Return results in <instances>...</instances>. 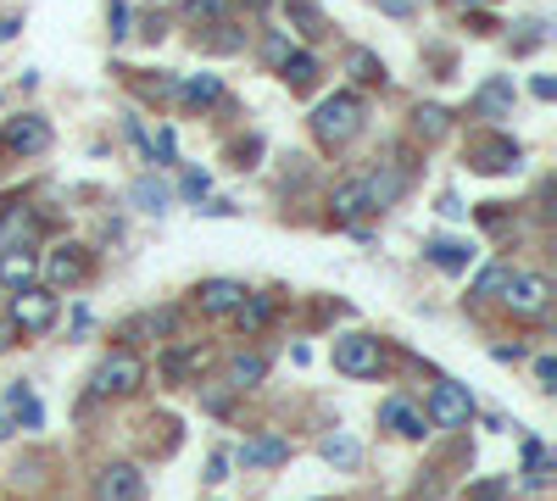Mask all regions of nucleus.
<instances>
[{
    "label": "nucleus",
    "instance_id": "nucleus-1",
    "mask_svg": "<svg viewBox=\"0 0 557 501\" xmlns=\"http://www.w3.org/2000/svg\"><path fill=\"white\" fill-rule=\"evenodd\" d=\"M146 379H151V362L134 346H117L96 362V374H89V401H128V396L146 390Z\"/></svg>",
    "mask_w": 557,
    "mask_h": 501
},
{
    "label": "nucleus",
    "instance_id": "nucleus-2",
    "mask_svg": "<svg viewBox=\"0 0 557 501\" xmlns=\"http://www.w3.org/2000/svg\"><path fill=\"white\" fill-rule=\"evenodd\" d=\"M362 134V96H351V89H335V96H323L312 107V140L323 151H341L351 146Z\"/></svg>",
    "mask_w": 557,
    "mask_h": 501
},
{
    "label": "nucleus",
    "instance_id": "nucleus-3",
    "mask_svg": "<svg viewBox=\"0 0 557 501\" xmlns=\"http://www.w3.org/2000/svg\"><path fill=\"white\" fill-rule=\"evenodd\" d=\"M496 301L507 306V317H519V324H546L552 279H546V273H530V267H513V273H507V285L496 290Z\"/></svg>",
    "mask_w": 557,
    "mask_h": 501
},
{
    "label": "nucleus",
    "instance_id": "nucleus-4",
    "mask_svg": "<svg viewBox=\"0 0 557 501\" xmlns=\"http://www.w3.org/2000/svg\"><path fill=\"white\" fill-rule=\"evenodd\" d=\"M7 324H17V335H51L57 317H62V296L45 290V285H28V290H12L7 306H0Z\"/></svg>",
    "mask_w": 557,
    "mask_h": 501
},
{
    "label": "nucleus",
    "instance_id": "nucleus-5",
    "mask_svg": "<svg viewBox=\"0 0 557 501\" xmlns=\"http://www.w3.org/2000/svg\"><path fill=\"white\" fill-rule=\"evenodd\" d=\"M330 356H335V368H341L346 379H380V374H385V340H380V335H368V329H346V335H335Z\"/></svg>",
    "mask_w": 557,
    "mask_h": 501
},
{
    "label": "nucleus",
    "instance_id": "nucleus-6",
    "mask_svg": "<svg viewBox=\"0 0 557 501\" xmlns=\"http://www.w3.org/2000/svg\"><path fill=\"white\" fill-rule=\"evenodd\" d=\"M89 273H96V256H89V246H57L51 256H39L45 290H78V285H89Z\"/></svg>",
    "mask_w": 557,
    "mask_h": 501
},
{
    "label": "nucleus",
    "instance_id": "nucleus-7",
    "mask_svg": "<svg viewBox=\"0 0 557 501\" xmlns=\"http://www.w3.org/2000/svg\"><path fill=\"white\" fill-rule=\"evenodd\" d=\"M424 418H430V429H469V424H474V396H469V385L441 379V385L430 390Z\"/></svg>",
    "mask_w": 557,
    "mask_h": 501
},
{
    "label": "nucleus",
    "instance_id": "nucleus-8",
    "mask_svg": "<svg viewBox=\"0 0 557 501\" xmlns=\"http://www.w3.org/2000/svg\"><path fill=\"white\" fill-rule=\"evenodd\" d=\"M519 162H524V151H519L513 134L480 128L474 140H469V167H474V173H513Z\"/></svg>",
    "mask_w": 557,
    "mask_h": 501
},
{
    "label": "nucleus",
    "instance_id": "nucleus-9",
    "mask_svg": "<svg viewBox=\"0 0 557 501\" xmlns=\"http://www.w3.org/2000/svg\"><path fill=\"white\" fill-rule=\"evenodd\" d=\"M0 151H7V156H45V151H51V123H45L39 112L7 117V123H0Z\"/></svg>",
    "mask_w": 557,
    "mask_h": 501
},
{
    "label": "nucleus",
    "instance_id": "nucleus-10",
    "mask_svg": "<svg viewBox=\"0 0 557 501\" xmlns=\"http://www.w3.org/2000/svg\"><path fill=\"white\" fill-rule=\"evenodd\" d=\"M89 501H146V474L134 463H101L89 479Z\"/></svg>",
    "mask_w": 557,
    "mask_h": 501
},
{
    "label": "nucleus",
    "instance_id": "nucleus-11",
    "mask_svg": "<svg viewBox=\"0 0 557 501\" xmlns=\"http://www.w3.org/2000/svg\"><path fill=\"white\" fill-rule=\"evenodd\" d=\"M246 296H251L246 279H201V285L190 290V301H196L201 317H235Z\"/></svg>",
    "mask_w": 557,
    "mask_h": 501
},
{
    "label": "nucleus",
    "instance_id": "nucleus-12",
    "mask_svg": "<svg viewBox=\"0 0 557 501\" xmlns=\"http://www.w3.org/2000/svg\"><path fill=\"white\" fill-rule=\"evenodd\" d=\"M39 285V251L34 246H0V290H28Z\"/></svg>",
    "mask_w": 557,
    "mask_h": 501
},
{
    "label": "nucleus",
    "instance_id": "nucleus-13",
    "mask_svg": "<svg viewBox=\"0 0 557 501\" xmlns=\"http://www.w3.org/2000/svg\"><path fill=\"white\" fill-rule=\"evenodd\" d=\"M380 424H385L391 435H401V440H424V435H430V418L418 413L407 396H385V401H380Z\"/></svg>",
    "mask_w": 557,
    "mask_h": 501
},
{
    "label": "nucleus",
    "instance_id": "nucleus-14",
    "mask_svg": "<svg viewBox=\"0 0 557 501\" xmlns=\"http://www.w3.org/2000/svg\"><path fill=\"white\" fill-rule=\"evenodd\" d=\"M330 212H335V223H357L368 212H380L374 206V190H368V178H341L335 196H330Z\"/></svg>",
    "mask_w": 557,
    "mask_h": 501
},
{
    "label": "nucleus",
    "instance_id": "nucleus-15",
    "mask_svg": "<svg viewBox=\"0 0 557 501\" xmlns=\"http://www.w3.org/2000/svg\"><path fill=\"white\" fill-rule=\"evenodd\" d=\"M173 96L190 107V112H207V107H223V78L218 73H190L184 84H173Z\"/></svg>",
    "mask_w": 557,
    "mask_h": 501
},
{
    "label": "nucleus",
    "instance_id": "nucleus-16",
    "mask_svg": "<svg viewBox=\"0 0 557 501\" xmlns=\"http://www.w3.org/2000/svg\"><path fill=\"white\" fill-rule=\"evenodd\" d=\"M262 379H268V356H262V351H240V356H228V368H223V385L235 390V396L257 390Z\"/></svg>",
    "mask_w": 557,
    "mask_h": 501
},
{
    "label": "nucleus",
    "instance_id": "nucleus-17",
    "mask_svg": "<svg viewBox=\"0 0 557 501\" xmlns=\"http://www.w3.org/2000/svg\"><path fill=\"white\" fill-rule=\"evenodd\" d=\"M235 458H240V468H278L290 458V440L285 435H257V440H246L235 451Z\"/></svg>",
    "mask_w": 557,
    "mask_h": 501
},
{
    "label": "nucleus",
    "instance_id": "nucleus-18",
    "mask_svg": "<svg viewBox=\"0 0 557 501\" xmlns=\"http://www.w3.org/2000/svg\"><path fill=\"white\" fill-rule=\"evenodd\" d=\"M7 418H12V429H39L45 424V406H39V396H34V385H12L7 390Z\"/></svg>",
    "mask_w": 557,
    "mask_h": 501
},
{
    "label": "nucleus",
    "instance_id": "nucleus-19",
    "mask_svg": "<svg viewBox=\"0 0 557 501\" xmlns=\"http://www.w3.org/2000/svg\"><path fill=\"white\" fill-rule=\"evenodd\" d=\"M273 312H278V301H273V296H257V290H251V296L240 301V312H235V324H240V335H246V340H257V335H262V329L273 324Z\"/></svg>",
    "mask_w": 557,
    "mask_h": 501
},
{
    "label": "nucleus",
    "instance_id": "nucleus-20",
    "mask_svg": "<svg viewBox=\"0 0 557 501\" xmlns=\"http://www.w3.org/2000/svg\"><path fill=\"white\" fill-rule=\"evenodd\" d=\"M290 23H296V34L307 39V45H318V39H330V17H323V7H312V0H290Z\"/></svg>",
    "mask_w": 557,
    "mask_h": 501
},
{
    "label": "nucleus",
    "instance_id": "nucleus-21",
    "mask_svg": "<svg viewBox=\"0 0 557 501\" xmlns=\"http://www.w3.org/2000/svg\"><path fill=\"white\" fill-rule=\"evenodd\" d=\"M424 256H430L435 267H446V273H462V267L474 262V246H462V240H430Z\"/></svg>",
    "mask_w": 557,
    "mask_h": 501
},
{
    "label": "nucleus",
    "instance_id": "nucleus-22",
    "mask_svg": "<svg viewBox=\"0 0 557 501\" xmlns=\"http://www.w3.org/2000/svg\"><path fill=\"white\" fill-rule=\"evenodd\" d=\"M273 73H278V78H285L290 89H307V84L318 78V57H312V51H290V57H285V62H278Z\"/></svg>",
    "mask_w": 557,
    "mask_h": 501
},
{
    "label": "nucleus",
    "instance_id": "nucleus-23",
    "mask_svg": "<svg viewBox=\"0 0 557 501\" xmlns=\"http://www.w3.org/2000/svg\"><path fill=\"white\" fill-rule=\"evenodd\" d=\"M228 12H235V0H184V17L212 28V23H228Z\"/></svg>",
    "mask_w": 557,
    "mask_h": 501
},
{
    "label": "nucleus",
    "instance_id": "nucleus-24",
    "mask_svg": "<svg viewBox=\"0 0 557 501\" xmlns=\"http://www.w3.org/2000/svg\"><path fill=\"white\" fill-rule=\"evenodd\" d=\"M507 273H513V267H507V262H491V267L480 273V279L469 285V301H496V290L507 285Z\"/></svg>",
    "mask_w": 557,
    "mask_h": 501
},
{
    "label": "nucleus",
    "instance_id": "nucleus-25",
    "mask_svg": "<svg viewBox=\"0 0 557 501\" xmlns=\"http://www.w3.org/2000/svg\"><path fill=\"white\" fill-rule=\"evenodd\" d=\"M128 196H134V206H139V212H157V217H162V212H168V201H173V196L157 185V178H139V185H134Z\"/></svg>",
    "mask_w": 557,
    "mask_h": 501
},
{
    "label": "nucleus",
    "instance_id": "nucleus-26",
    "mask_svg": "<svg viewBox=\"0 0 557 501\" xmlns=\"http://www.w3.org/2000/svg\"><path fill=\"white\" fill-rule=\"evenodd\" d=\"M412 128L424 134V140H441V134L451 128V112H446V107H418V112H412Z\"/></svg>",
    "mask_w": 557,
    "mask_h": 501
},
{
    "label": "nucleus",
    "instance_id": "nucleus-27",
    "mask_svg": "<svg viewBox=\"0 0 557 501\" xmlns=\"http://www.w3.org/2000/svg\"><path fill=\"white\" fill-rule=\"evenodd\" d=\"M323 463H335V468H357V463H362V451H357V440L330 435V440H323Z\"/></svg>",
    "mask_w": 557,
    "mask_h": 501
},
{
    "label": "nucleus",
    "instance_id": "nucleus-28",
    "mask_svg": "<svg viewBox=\"0 0 557 501\" xmlns=\"http://www.w3.org/2000/svg\"><path fill=\"white\" fill-rule=\"evenodd\" d=\"M346 67H351V78H357V84H385V62H380L374 51H351V62H346Z\"/></svg>",
    "mask_w": 557,
    "mask_h": 501
},
{
    "label": "nucleus",
    "instance_id": "nucleus-29",
    "mask_svg": "<svg viewBox=\"0 0 557 501\" xmlns=\"http://www.w3.org/2000/svg\"><path fill=\"white\" fill-rule=\"evenodd\" d=\"M296 51V45H290V34H268V45H262V57H268V67H278V62H285Z\"/></svg>",
    "mask_w": 557,
    "mask_h": 501
},
{
    "label": "nucleus",
    "instance_id": "nucleus-30",
    "mask_svg": "<svg viewBox=\"0 0 557 501\" xmlns=\"http://www.w3.org/2000/svg\"><path fill=\"white\" fill-rule=\"evenodd\" d=\"M535 385H541V390L557 385V356H535Z\"/></svg>",
    "mask_w": 557,
    "mask_h": 501
},
{
    "label": "nucleus",
    "instance_id": "nucleus-31",
    "mask_svg": "<svg viewBox=\"0 0 557 501\" xmlns=\"http://www.w3.org/2000/svg\"><path fill=\"white\" fill-rule=\"evenodd\" d=\"M502 496H507V479H485V485H474L469 501H502Z\"/></svg>",
    "mask_w": 557,
    "mask_h": 501
},
{
    "label": "nucleus",
    "instance_id": "nucleus-32",
    "mask_svg": "<svg viewBox=\"0 0 557 501\" xmlns=\"http://www.w3.org/2000/svg\"><path fill=\"white\" fill-rule=\"evenodd\" d=\"M207 479H212V485H223V479H228V451H212V463H207Z\"/></svg>",
    "mask_w": 557,
    "mask_h": 501
},
{
    "label": "nucleus",
    "instance_id": "nucleus-33",
    "mask_svg": "<svg viewBox=\"0 0 557 501\" xmlns=\"http://www.w3.org/2000/svg\"><path fill=\"white\" fill-rule=\"evenodd\" d=\"M184 196L201 201V196H207V173H184Z\"/></svg>",
    "mask_w": 557,
    "mask_h": 501
},
{
    "label": "nucleus",
    "instance_id": "nucleus-34",
    "mask_svg": "<svg viewBox=\"0 0 557 501\" xmlns=\"http://www.w3.org/2000/svg\"><path fill=\"white\" fill-rule=\"evenodd\" d=\"M128 34V7L123 0H112V39H123Z\"/></svg>",
    "mask_w": 557,
    "mask_h": 501
},
{
    "label": "nucleus",
    "instance_id": "nucleus-35",
    "mask_svg": "<svg viewBox=\"0 0 557 501\" xmlns=\"http://www.w3.org/2000/svg\"><path fill=\"white\" fill-rule=\"evenodd\" d=\"M17 340H23V335H17V324H7V317H0V356H7Z\"/></svg>",
    "mask_w": 557,
    "mask_h": 501
},
{
    "label": "nucleus",
    "instance_id": "nucleus-36",
    "mask_svg": "<svg viewBox=\"0 0 557 501\" xmlns=\"http://www.w3.org/2000/svg\"><path fill=\"white\" fill-rule=\"evenodd\" d=\"M530 89H535V101H552V96H557V84H552V78H546V73H541V78H535V84H530Z\"/></svg>",
    "mask_w": 557,
    "mask_h": 501
},
{
    "label": "nucleus",
    "instance_id": "nucleus-37",
    "mask_svg": "<svg viewBox=\"0 0 557 501\" xmlns=\"http://www.w3.org/2000/svg\"><path fill=\"white\" fill-rule=\"evenodd\" d=\"M491 356H496V362H519V356H524V346H496Z\"/></svg>",
    "mask_w": 557,
    "mask_h": 501
},
{
    "label": "nucleus",
    "instance_id": "nucleus-38",
    "mask_svg": "<svg viewBox=\"0 0 557 501\" xmlns=\"http://www.w3.org/2000/svg\"><path fill=\"white\" fill-rule=\"evenodd\" d=\"M0 440H12V418L7 413H0Z\"/></svg>",
    "mask_w": 557,
    "mask_h": 501
},
{
    "label": "nucleus",
    "instance_id": "nucleus-39",
    "mask_svg": "<svg viewBox=\"0 0 557 501\" xmlns=\"http://www.w3.org/2000/svg\"><path fill=\"white\" fill-rule=\"evenodd\" d=\"M451 7H485V0H451Z\"/></svg>",
    "mask_w": 557,
    "mask_h": 501
},
{
    "label": "nucleus",
    "instance_id": "nucleus-40",
    "mask_svg": "<svg viewBox=\"0 0 557 501\" xmlns=\"http://www.w3.org/2000/svg\"><path fill=\"white\" fill-rule=\"evenodd\" d=\"M0 306H7V290H0Z\"/></svg>",
    "mask_w": 557,
    "mask_h": 501
}]
</instances>
